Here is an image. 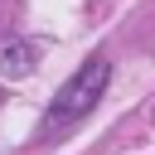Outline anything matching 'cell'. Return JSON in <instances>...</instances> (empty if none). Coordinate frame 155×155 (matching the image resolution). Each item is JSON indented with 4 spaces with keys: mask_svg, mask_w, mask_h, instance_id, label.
Returning <instances> with one entry per match:
<instances>
[{
    "mask_svg": "<svg viewBox=\"0 0 155 155\" xmlns=\"http://www.w3.org/2000/svg\"><path fill=\"white\" fill-rule=\"evenodd\" d=\"M107 82H111V63L102 58V53H92L58 92H53V102H48V111H44V126H39V136L44 140H58L63 131H73L97 102H102V92H107Z\"/></svg>",
    "mask_w": 155,
    "mask_h": 155,
    "instance_id": "cell-1",
    "label": "cell"
},
{
    "mask_svg": "<svg viewBox=\"0 0 155 155\" xmlns=\"http://www.w3.org/2000/svg\"><path fill=\"white\" fill-rule=\"evenodd\" d=\"M34 63H39V44H29V39H5L0 44V73L5 78H24Z\"/></svg>",
    "mask_w": 155,
    "mask_h": 155,
    "instance_id": "cell-2",
    "label": "cell"
}]
</instances>
